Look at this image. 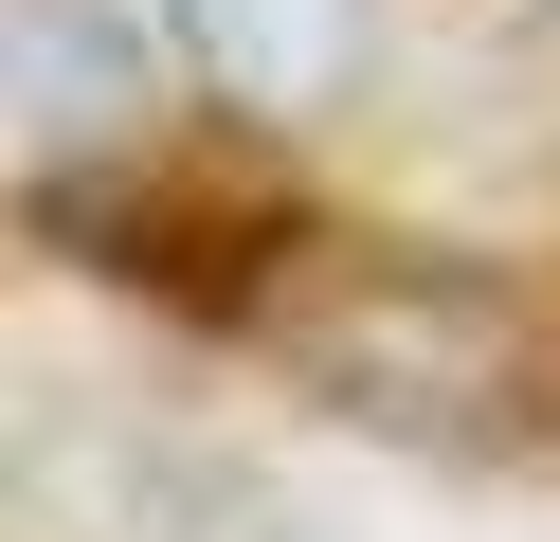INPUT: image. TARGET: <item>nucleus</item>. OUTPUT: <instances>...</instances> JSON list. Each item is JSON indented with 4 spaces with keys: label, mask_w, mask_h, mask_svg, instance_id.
Segmentation results:
<instances>
[{
    "label": "nucleus",
    "mask_w": 560,
    "mask_h": 542,
    "mask_svg": "<svg viewBox=\"0 0 560 542\" xmlns=\"http://www.w3.org/2000/svg\"><path fill=\"white\" fill-rule=\"evenodd\" d=\"M254 325L326 416L398 434V452H506L542 416V325L506 272L470 253H398V235H290L254 272Z\"/></svg>",
    "instance_id": "f257e3e1"
},
{
    "label": "nucleus",
    "mask_w": 560,
    "mask_h": 542,
    "mask_svg": "<svg viewBox=\"0 0 560 542\" xmlns=\"http://www.w3.org/2000/svg\"><path fill=\"white\" fill-rule=\"evenodd\" d=\"M0 524H19V542H343L326 506L254 488L235 452L145 434V416H91V397H37V416H19Z\"/></svg>",
    "instance_id": "f03ea898"
},
{
    "label": "nucleus",
    "mask_w": 560,
    "mask_h": 542,
    "mask_svg": "<svg viewBox=\"0 0 560 542\" xmlns=\"http://www.w3.org/2000/svg\"><path fill=\"white\" fill-rule=\"evenodd\" d=\"M199 19V55H218V91L235 108H343L362 91V0H182Z\"/></svg>",
    "instance_id": "7ed1b4c3"
},
{
    "label": "nucleus",
    "mask_w": 560,
    "mask_h": 542,
    "mask_svg": "<svg viewBox=\"0 0 560 542\" xmlns=\"http://www.w3.org/2000/svg\"><path fill=\"white\" fill-rule=\"evenodd\" d=\"M19 72H37L55 145H91V127L145 145V36H109V0H19Z\"/></svg>",
    "instance_id": "20e7f679"
}]
</instances>
